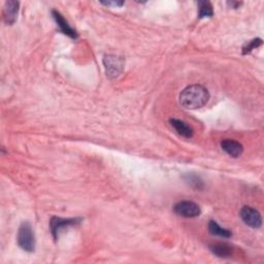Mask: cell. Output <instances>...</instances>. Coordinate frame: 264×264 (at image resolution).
I'll use <instances>...</instances> for the list:
<instances>
[{
    "mask_svg": "<svg viewBox=\"0 0 264 264\" xmlns=\"http://www.w3.org/2000/svg\"><path fill=\"white\" fill-rule=\"evenodd\" d=\"M210 99V93L202 85H191L180 94V104L186 110H198L204 108Z\"/></svg>",
    "mask_w": 264,
    "mask_h": 264,
    "instance_id": "1",
    "label": "cell"
},
{
    "mask_svg": "<svg viewBox=\"0 0 264 264\" xmlns=\"http://www.w3.org/2000/svg\"><path fill=\"white\" fill-rule=\"evenodd\" d=\"M18 244L25 252L32 253L36 250V236L33 232V228L29 222H23L18 231L16 236Z\"/></svg>",
    "mask_w": 264,
    "mask_h": 264,
    "instance_id": "2",
    "label": "cell"
},
{
    "mask_svg": "<svg viewBox=\"0 0 264 264\" xmlns=\"http://www.w3.org/2000/svg\"><path fill=\"white\" fill-rule=\"evenodd\" d=\"M82 222V218H60V217H52L50 221V230H51L52 236L54 240L59 238L60 234L66 228L78 225Z\"/></svg>",
    "mask_w": 264,
    "mask_h": 264,
    "instance_id": "3",
    "label": "cell"
},
{
    "mask_svg": "<svg viewBox=\"0 0 264 264\" xmlns=\"http://www.w3.org/2000/svg\"><path fill=\"white\" fill-rule=\"evenodd\" d=\"M174 212L180 217L192 219L200 216L202 210L197 204L189 200H183L174 204Z\"/></svg>",
    "mask_w": 264,
    "mask_h": 264,
    "instance_id": "4",
    "label": "cell"
},
{
    "mask_svg": "<svg viewBox=\"0 0 264 264\" xmlns=\"http://www.w3.org/2000/svg\"><path fill=\"white\" fill-rule=\"evenodd\" d=\"M106 76L110 78H118L124 70V59L114 55H108L104 59Z\"/></svg>",
    "mask_w": 264,
    "mask_h": 264,
    "instance_id": "5",
    "label": "cell"
},
{
    "mask_svg": "<svg viewBox=\"0 0 264 264\" xmlns=\"http://www.w3.org/2000/svg\"><path fill=\"white\" fill-rule=\"evenodd\" d=\"M240 216L244 223L248 226H250L251 228L257 229L260 228L262 225V217L260 212L251 206H244L240 210Z\"/></svg>",
    "mask_w": 264,
    "mask_h": 264,
    "instance_id": "6",
    "label": "cell"
},
{
    "mask_svg": "<svg viewBox=\"0 0 264 264\" xmlns=\"http://www.w3.org/2000/svg\"><path fill=\"white\" fill-rule=\"evenodd\" d=\"M52 16H53V18L59 28V30L63 33V34L65 36H68V38H72V40H78V33L76 32V30H74L70 25V23L66 21L64 19V16L58 12V10H52Z\"/></svg>",
    "mask_w": 264,
    "mask_h": 264,
    "instance_id": "7",
    "label": "cell"
},
{
    "mask_svg": "<svg viewBox=\"0 0 264 264\" xmlns=\"http://www.w3.org/2000/svg\"><path fill=\"white\" fill-rule=\"evenodd\" d=\"M221 148L222 150L232 158H238L242 152H244V146L242 144H240L236 140H224L221 142Z\"/></svg>",
    "mask_w": 264,
    "mask_h": 264,
    "instance_id": "8",
    "label": "cell"
},
{
    "mask_svg": "<svg viewBox=\"0 0 264 264\" xmlns=\"http://www.w3.org/2000/svg\"><path fill=\"white\" fill-rule=\"evenodd\" d=\"M19 6L20 2H14V0H8L4 4V21L8 25H12L16 18H18V12H19Z\"/></svg>",
    "mask_w": 264,
    "mask_h": 264,
    "instance_id": "9",
    "label": "cell"
},
{
    "mask_svg": "<svg viewBox=\"0 0 264 264\" xmlns=\"http://www.w3.org/2000/svg\"><path fill=\"white\" fill-rule=\"evenodd\" d=\"M210 250L212 254L220 258H229L234 255V249L232 246L225 242H219L210 246Z\"/></svg>",
    "mask_w": 264,
    "mask_h": 264,
    "instance_id": "10",
    "label": "cell"
},
{
    "mask_svg": "<svg viewBox=\"0 0 264 264\" xmlns=\"http://www.w3.org/2000/svg\"><path fill=\"white\" fill-rule=\"evenodd\" d=\"M170 123L180 136L186 138H191L193 136V129L184 121H180L178 119H170Z\"/></svg>",
    "mask_w": 264,
    "mask_h": 264,
    "instance_id": "11",
    "label": "cell"
},
{
    "mask_svg": "<svg viewBox=\"0 0 264 264\" xmlns=\"http://www.w3.org/2000/svg\"><path fill=\"white\" fill-rule=\"evenodd\" d=\"M208 231L212 236H216L224 238H229L232 236V232L229 229L222 228L216 221H210Z\"/></svg>",
    "mask_w": 264,
    "mask_h": 264,
    "instance_id": "12",
    "label": "cell"
},
{
    "mask_svg": "<svg viewBox=\"0 0 264 264\" xmlns=\"http://www.w3.org/2000/svg\"><path fill=\"white\" fill-rule=\"evenodd\" d=\"M198 18L204 19V18H210L214 16V10L210 2H198Z\"/></svg>",
    "mask_w": 264,
    "mask_h": 264,
    "instance_id": "13",
    "label": "cell"
},
{
    "mask_svg": "<svg viewBox=\"0 0 264 264\" xmlns=\"http://www.w3.org/2000/svg\"><path fill=\"white\" fill-rule=\"evenodd\" d=\"M186 182L189 183L193 188L195 189H202L204 188V182L200 176H197L195 174H187L185 176Z\"/></svg>",
    "mask_w": 264,
    "mask_h": 264,
    "instance_id": "14",
    "label": "cell"
},
{
    "mask_svg": "<svg viewBox=\"0 0 264 264\" xmlns=\"http://www.w3.org/2000/svg\"><path fill=\"white\" fill-rule=\"evenodd\" d=\"M262 44V40L261 38H254L251 42H248L244 48H242V54H250L253 50L257 48Z\"/></svg>",
    "mask_w": 264,
    "mask_h": 264,
    "instance_id": "15",
    "label": "cell"
},
{
    "mask_svg": "<svg viewBox=\"0 0 264 264\" xmlns=\"http://www.w3.org/2000/svg\"><path fill=\"white\" fill-rule=\"evenodd\" d=\"M102 4H104L106 6H116V8H121L125 4L124 2H100Z\"/></svg>",
    "mask_w": 264,
    "mask_h": 264,
    "instance_id": "16",
    "label": "cell"
},
{
    "mask_svg": "<svg viewBox=\"0 0 264 264\" xmlns=\"http://www.w3.org/2000/svg\"><path fill=\"white\" fill-rule=\"evenodd\" d=\"M227 4L231 8H234V10H236V8H238L242 4V2H227Z\"/></svg>",
    "mask_w": 264,
    "mask_h": 264,
    "instance_id": "17",
    "label": "cell"
}]
</instances>
